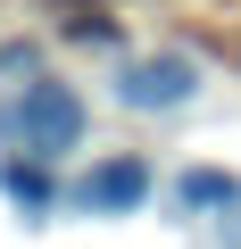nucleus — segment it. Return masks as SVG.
<instances>
[{"mask_svg":"<svg viewBox=\"0 0 241 249\" xmlns=\"http://www.w3.org/2000/svg\"><path fill=\"white\" fill-rule=\"evenodd\" d=\"M0 142H25V158H67L83 142V100L67 83H25L0 108Z\"/></svg>","mask_w":241,"mask_h":249,"instance_id":"1","label":"nucleus"},{"mask_svg":"<svg viewBox=\"0 0 241 249\" xmlns=\"http://www.w3.org/2000/svg\"><path fill=\"white\" fill-rule=\"evenodd\" d=\"M200 91V58H183V50H158V58H133L125 75H116V100H125V108H183Z\"/></svg>","mask_w":241,"mask_h":249,"instance_id":"2","label":"nucleus"},{"mask_svg":"<svg viewBox=\"0 0 241 249\" xmlns=\"http://www.w3.org/2000/svg\"><path fill=\"white\" fill-rule=\"evenodd\" d=\"M150 191H158V175H150L142 158H100V166L75 183V199H83L92 216H133Z\"/></svg>","mask_w":241,"mask_h":249,"instance_id":"3","label":"nucleus"},{"mask_svg":"<svg viewBox=\"0 0 241 249\" xmlns=\"http://www.w3.org/2000/svg\"><path fill=\"white\" fill-rule=\"evenodd\" d=\"M0 191H9L25 216H42L50 199H58V183H50V158H25V166H0Z\"/></svg>","mask_w":241,"mask_h":249,"instance_id":"4","label":"nucleus"},{"mask_svg":"<svg viewBox=\"0 0 241 249\" xmlns=\"http://www.w3.org/2000/svg\"><path fill=\"white\" fill-rule=\"evenodd\" d=\"M175 199H183V208H241V183H233L224 166H191V175L175 183Z\"/></svg>","mask_w":241,"mask_h":249,"instance_id":"5","label":"nucleus"},{"mask_svg":"<svg viewBox=\"0 0 241 249\" xmlns=\"http://www.w3.org/2000/svg\"><path fill=\"white\" fill-rule=\"evenodd\" d=\"M224 241H233V249H241V208H233V216H224Z\"/></svg>","mask_w":241,"mask_h":249,"instance_id":"6","label":"nucleus"}]
</instances>
